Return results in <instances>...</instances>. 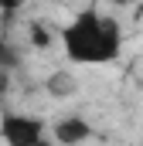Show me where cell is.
Returning a JSON list of instances; mask_svg holds the SVG:
<instances>
[{
	"mask_svg": "<svg viewBox=\"0 0 143 146\" xmlns=\"http://www.w3.org/2000/svg\"><path fill=\"white\" fill-rule=\"evenodd\" d=\"M61 48L75 65H109L123 51V27L99 7H85L61 27Z\"/></svg>",
	"mask_w": 143,
	"mask_h": 146,
	"instance_id": "cell-1",
	"label": "cell"
},
{
	"mask_svg": "<svg viewBox=\"0 0 143 146\" xmlns=\"http://www.w3.org/2000/svg\"><path fill=\"white\" fill-rule=\"evenodd\" d=\"M0 139L7 146H37L44 143V122L37 115H27V112H3Z\"/></svg>",
	"mask_w": 143,
	"mask_h": 146,
	"instance_id": "cell-2",
	"label": "cell"
},
{
	"mask_svg": "<svg viewBox=\"0 0 143 146\" xmlns=\"http://www.w3.org/2000/svg\"><path fill=\"white\" fill-rule=\"evenodd\" d=\"M51 139L61 146H82L92 139V126L82 119V115H65L51 126Z\"/></svg>",
	"mask_w": 143,
	"mask_h": 146,
	"instance_id": "cell-3",
	"label": "cell"
},
{
	"mask_svg": "<svg viewBox=\"0 0 143 146\" xmlns=\"http://www.w3.org/2000/svg\"><path fill=\"white\" fill-rule=\"evenodd\" d=\"M44 88H48V95H55V99H72V95L78 92V82H75L68 72H55L44 82Z\"/></svg>",
	"mask_w": 143,
	"mask_h": 146,
	"instance_id": "cell-4",
	"label": "cell"
},
{
	"mask_svg": "<svg viewBox=\"0 0 143 146\" xmlns=\"http://www.w3.org/2000/svg\"><path fill=\"white\" fill-rule=\"evenodd\" d=\"M27 34H31V48H37V51H48V48L55 44L51 31H48L41 21H31V24H27Z\"/></svg>",
	"mask_w": 143,
	"mask_h": 146,
	"instance_id": "cell-5",
	"label": "cell"
},
{
	"mask_svg": "<svg viewBox=\"0 0 143 146\" xmlns=\"http://www.w3.org/2000/svg\"><path fill=\"white\" fill-rule=\"evenodd\" d=\"M24 7V0H0V10L3 14H14V10H21Z\"/></svg>",
	"mask_w": 143,
	"mask_h": 146,
	"instance_id": "cell-6",
	"label": "cell"
},
{
	"mask_svg": "<svg viewBox=\"0 0 143 146\" xmlns=\"http://www.w3.org/2000/svg\"><path fill=\"white\" fill-rule=\"evenodd\" d=\"M37 146H61V143H55V139H44V143H37Z\"/></svg>",
	"mask_w": 143,
	"mask_h": 146,
	"instance_id": "cell-7",
	"label": "cell"
},
{
	"mask_svg": "<svg viewBox=\"0 0 143 146\" xmlns=\"http://www.w3.org/2000/svg\"><path fill=\"white\" fill-rule=\"evenodd\" d=\"M0 54H3V37H0Z\"/></svg>",
	"mask_w": 143,
	"mask_h": 146,
	"instance_id": "cell-8",
	"label": "cell"
}]
</instances>
